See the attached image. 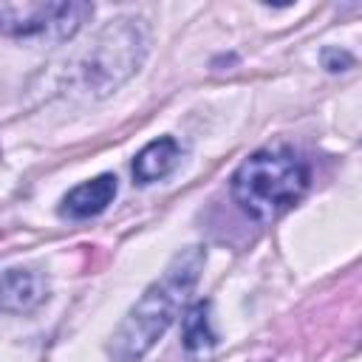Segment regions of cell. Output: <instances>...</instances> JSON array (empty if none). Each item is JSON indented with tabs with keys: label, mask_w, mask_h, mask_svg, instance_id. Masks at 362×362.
<instances>
[{
	"label": "cell",
	"mask_w": 362,
	"mask_h": 362,
	"mask_svg": "<svg viewBox=\"0 0 362 362\" xmlns=\"http://www.w3.org/2000/svg\"><path fill=\"white\" fill-rule=\"evenodd\" d=\"M204 260H206V249L187 246L170 260L161 277L147 286V291L127 311V317L122 320V325L110 339V354L116 362H139L158 342V337L173 325L175 314L192 294Z\"/></svg>",
	"instance_id": "6da1fadb"
},
{
	"label": "cell",
	"mask_w": 362,
	"mask_h": 362,
	"mask_svg": "<svg viewBox=\"0 0 362 362\" xmlns=\"http://www.w3.org/2000/svg\"><path fill=\"white\" fill-rule=\"evenodd\" d=\"M311 170L291 150H257L252 153L229 181L235 204L255 221H274L291 209L308 189Z\"/></svg>",
	"instance_id": "7a4b0ae2"
},
{
	"label": "cell",
	"mask_w": 362,
	"mask_h": 362,
	"mask_svg": "<svg viewBox=\"0 0 362 362\" xmlns=\"http://www.w3.org/2000/svg\"><path fill=\"white\" fill-rule=\"evenodd\" d=\"M144 54H147V31L141 20H133V17L110 20L96 34L88 54L82 57L79 74L85 88L93 90L96 96L116 90L122 82H127L139 71Z\"/></svg>",
	"instance_id": "3957f363"
},
{
	"label": "cell",
	"mask_w": 362,
	"mask_h": 362,
	"mask_svg": "<svg viewBox=\"0 0 362 362\" xmlns=\"http://www.w3.org/2000/svg\"><path fill=\"white\" fill-rule=\"evenodd\" d=\"M3 34L20 40L62 42L93 14L90 3H3Z\"/></svg>",
	"instance_id": "277c9868"
},
{
	"label": "cell",
	"mask_w": 362,
	"mask_h": 362,
	"mask_svg": "<svg viewBox=\"0 0 362 362\" xmlns=\"http://www.w3.org/2000/svg\"><path fill=\"white\" fill-rule=\"evenodd\" d=\"M116 189H119V184H116V175H110V173H102L90 181H82L62 198V215L93 218V215L107 209V204L116 198Z\"/></svg>",
	"instance_id": "5b68a950"
},
{
	"label": "cell",
	"mask_w": 362,
	"mask_h": 362,
	"mask_svg": "<svg viewBox=\"0 0 362 362\" xmlns=\"http://www.w3.org/2000/svg\"><path fill=\"white\" fill-rule=\"evenodd\" d=\"M48 297V283L31 269H6L3 272V311H31Z\"/></svg>",
	"instance_id": "8992f818"
},
{
	"label": "cell",
	"mask_w": 362,
	"mask_h": 362,
	"mask_svg": "<svg viewBox=\"0 0 362 362\" xmlns=\"http://www.w3.org/2000/svg\"><path fill=\"white\" fill-rule=\"evenodd\" d=\"M178 158H181V147H178V141L173 136L153 139L133 158V178H136V184L161 181L164 175L173 173V167L178 164Z\"/></svg>",
	"instance_id": "52a82bcc"
},
{
	"label": "cell",
	"mask_w": 362,
	"mask_h": 362,
	"mask_svg": "<svg viewBox=\"0 0 362 362\" xmlns=\"http://www.w3.org/2000/svg\"><path fill=\"white\" fill-rule=\"evenodd\" d=\"M181 339L187 351H204L209 345H215V331L209 325V303L198 300L187 308L184 314V325H181Z\"/></svg>",
	"instance_id": "ba28073f"
},
{
	"label": "cell",
	"mask_w": 362,
	"mask_h": 362,
	"mask_svg": "<svg viewBox=\"0 0 362 362\" xmlns=\"http://www.w3.org/2000/svg\"><path fill=\"white\" fill-rule=\"evenodd\" d=\"M322 59H325V68H328V71H345L342 65H351V57H348L345 51H331V48H328V51L322 54Z\"/></svg>",
	"instance_id": "9c48e42d"
}]
</instances>
